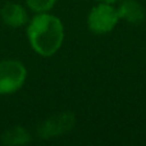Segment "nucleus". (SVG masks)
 Listing matches in <instances>:
<instances>
[{"label": "nucleus", "instance_id": "nucleus-1", "mask_svg": "<svg viewBox=\"0 0 146 146\" xmlns=\"http://www.w3.org/2000/svg\"><path fill=\"white\" fill-rule=\"evenodd\" d=\"M30 45L38 55L51 56L60 49L64 40L62 21L53 14L37 13L27 26Z\"/></svg>", "mask_w": 146, "mask_h": 146}, {"label": "nucleus", "instance_id": "nucleus-2", "mask_svg": "<svg viewBox=\"0 0 146 146\" xmlns=\"http://www.w3.org/2000/svg\"><path fill=\"white\" fill-rule=\"evenodd\" d=\"M27 69L22 62L17 59L0 60V95L17 92L25 85Z\"/></svg>", "mask_w": 146, "mask_h": 146}, {"label": "nucleus", "instance_id": "nucleus-3", "mask_svg": "<svg viewBox=\"0 0 146 146\" xmlns=\"http://www.w3.org/2000/svg\"><path fill=\"white\" fill-rule=\"evenodd\" d=\"M118 21V10L113 7V4L99 3L88 13L87 26L88 30L95 35H105L114 30Z\"/></svg>", "mask_w": 146, "mask_h": 146}, {"label": "nucleus", "instance_id": "nucleus-4", "mask_svg": "<svg viewBox=\"0 0 146 146\" xmlns=\"http://www.w3.org/2000/svg\"><path fill=\"white\" fill-rule=\"evenodd\" d=\"M74 114L71 111H63L51 115L38 126L37 133L41 139H51L68 132L74 126Z\"/></svg>", "mask_w": 146, "mask_h": 146}, {"label": "nucleus", "instance_id": "nucleus-5", "mask_svg": "<svg viewBox=\"0 0 146 146\" xmlns=\"http://www.w3.org/2000/svg\"><path fill=\"white\" fill-rule=\"evenodd\" d=\"M0 17L5 25L12 28L23 27L28 22V14L26 9L17 3H5L0 9Z\"/></svg>", "mask_w": 146, "mask_h": 146}, {"label": "nucleus", "instance_id": "nucleus-6", "mask_svg": "<svg viewBox=\"0 0 146 146\" xmlns=\"http://www.w3.org/2000/svg\"><path fill=\"white\" fill-rule=\"evenodd\" d=\"M117 10L119 19H124L131 25H140L145 18V10L137 0H123Z\"/></svg>", "mask_w": 146, "mask_h": 146}, {"label": "nucleus", "instance_id": "nucleus-7", "mask_svg": "<svg viewBox=\"0 0 146 146\" xmlns=\"http://www.w3.org/2000/svg\"><path fill=\"white\" fill-rule=\"evenodd\" d=\"M0 141L4 145H26L31 141V136L26 128L15 126L9 128L1 135Z\"/></svg>", "mask_w": 146, "mask_h": 146}, {"label": "nucleus", "instance_id": "nucleus-8", "mask_svg": "<svg viewBox=\"0 0 146 146\" xmlns=\"http://www.w3.org/2000/svg\"><path fill=\"white\" fill-rule=\"evenodd\" d=\"M56 0H26V4L32 12L35 13H45L53 9Z\"/></svg>", "mask_w": 146, "mask_h": 146}, {"label": "nucleus", "instance_id": "nucleus-9", "mask_svg": "<svg viewBox=\"0 0 146 146\" xmlns=\"http://www.w3.org/2000/svg\"><path fill=\"white\" fill-rule=\"evenodd\" d=\"M96 1H99V3H108V4H114V3L118 1V0H96Z\"/></svg>", "mask_w": 146, "mask_h": 146}]
</instances>
